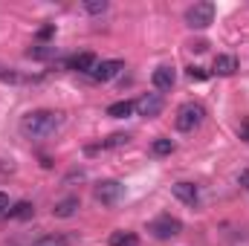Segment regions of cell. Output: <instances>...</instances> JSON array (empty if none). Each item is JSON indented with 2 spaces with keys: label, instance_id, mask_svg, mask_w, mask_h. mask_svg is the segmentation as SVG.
<instances>
[{
  "label": "cell",
  "instance_id": "d4e9b609",
  "mask_svg": "<svg viewBox=\"0 0 249 246\" xmlns=\"http://www.w3.org/2000/svg\"><path fill=\"white\" fill-rule=\"evenodd\" d=\"M241 139H247V142H249V122L241 124Z\"/></svg>",
  "mask_w": 249,
  "mask_h": 246
},
{
  "label": "cell",
  "instance_id": "603a6c76",
  "mask_svg": "<svg viewBox=\"0 0 249 246\" xmlns=\"http://www.w3.org/2000/svg\"><path fill=\"white\" fill-rule=\"evenodd\" d=\"M206 47H209V44H206V41H197V44H191V50H194V53H203V50H206Z\"/></svg>",
  "mask_w": 249,
  "mask_h": 246
},
{
  "label": "cell",
  "instance_id": "5bb4252c",
  "mask_svg": "<svg viewBox=\"0 0 249 246\" xmlns=\"http://www.w3.org/2000/svg\"><path fill=\"white\" fill-rule=\"evenodd\" d=\"M136 110V102H113L110 107H107V116H113V119H124V116H130Z\"/></svg>",
  "mask_w": 249,
  "mask_h": 246
},
{
  "label": "cell",
  "instance_id": "d6986e66",
  "mask_svg": "<svg viewBox=\"0 0 249 246\" xmlns=\"http://www.w3.org/2000/svg\"><path fill=\"white\" fill-rule=\"evenodd\" d=\"M188 78H191V81H206L209 72H206L203 67H188Z\"/></svg>",
  "mask_w": 249,
  "mask_h": 246
},
{
  "label": "cell",
  "instance_id": "44dd1931",
  "mask_svg": "<svg viewBox=\"0 0 249 246\" xmlns=\"http://www.w3.org/2000/svg\"><path fill=\"white\" fill-rule=\"evenodd\" d=\"M9 209H12V206H9V197L0 191V217H3V214H9Z\"/></svg>",
  "mask_w": 249,
  "mask_h": 246
},
{
  "label": "cell",
  "instance_id": "cb8c5ba5",
  "mask_svg": "<svg viewBox=\"0 0 249 246\" xmlns=\"http://www.w3.org/2000/svg\"><path fill=\"white\" fill-rule=\"evenodd\" d=\"M238 183L244 185V188H249V171H244V174H241V177H238Z\"/></svg>",
  "mask_w": 249,
  "mask_h": 246
},
{
  "label": "cell",
  "instance_id": "8fae6325",
  "mask_svg": "<svg viewBox=\"0 0 249 246\" xmlns=\"http://www.w3.org/2000/svg\"><path fill=\"white\" fill-rule=\"evenodd\" d=\"M78 209H81V200H78V197H64V200L55 203L53 214H55V217H72Z\"/></svg>",
  "mask_w": 249,
  "mask_h": 246
},
{
  "label": "cell",
  "instance_id": "5b68a950",
  "mask_svg": "<svg viewBox=\"0 0 249 246\" xmlns=\"http://www.w3.org/2000/svg\"><path fill=\"white\" fill-rule=\"evenodd\" d=\"M122 197H124V185L116 183V180H102L96 185V200L102 206H116Z\"/></svg>",
  "mask_w": 249,
  "mask_h": 246
},
{
  "label": "cell",
  "instance_id": "8992f818",
  "mask_svg": "<svg viewBox=\"0 0 249 246\" xmlns=\"http://www.w3.org/2000/svg\"><path fill=\"white\" fill-rule=\"evenodd\" d=\"M136 113L145 116V119L160 116V113H162V96H160V93H145V96H139V99H136Z\"/></svg>",
  "mask_w": 249,
  "mask_h": 246
},
{
  "label": "cell",
  "instance_id": "52a82bcc",
  "mask_svg": "<svg viewBox=\"0 0 249 246\" xmlns=\"http://www.w3.org/2000/svg\"><path fill=\"white\" fill-rule=\"evenodd\" d=\"M171 191H174V197H177L180 203H186V206H197V203H200V188L194 183H174Z\"/></svg>",
  "mask_w": 249,
  "mask_h": 246
},
{
  "label": "cell",
  "instance_id": "2e32d148",
  "mask_svg": "<svg viewBox=\"0 0 249 246\" xmlns=\"http://www.w3.org/2000/svg\"><path fill=\"white\" fill-rule=\"evenodd\" d=\"M151 151H154L157 157H168V154H174V142H171V139H165V136H160V139H154Z\"/></svg>",
  "mask_w": 249,
  "mask_h": 246
},
{
  "label": "cell",
  "instance_id": "7a4b0ae2",
  "mask_svg": "<svg viewBox=\"0 0 249 246\" xmlns=\"http://www.w3.org/2000/svg\"><path fill=\"white\" fill-rule=\"evenodd\" d=\"M206 119V107L200 105V102H186V105H180V110H177V130H183V133H191L194 127H200Z\"/></svg>",
  "mask_w": 249,
  "mask_h": 246
},
{
  "label": "cell",
  "instance_id": "30bf717a",
  "mask_svg": "<svg viewBox=\"0 0 249 246\" xmlns=\"http://www.w3.org/2000/svg\"><path fill=\"white\" fill-rule=\"evenodd\" d=\"M67 67L75 70V72H93V67H96V55H93V53H78V55L70 58Z\"/></svg>",
  "mask_w": 249,
  "mask_h": 246
},
{
  "label": "cell",
  "instance_id": "e0dca14e",
  "mask_svg": "<svg viewBox=\"0 0 249 246\" xmlns=\"http://www.w3.org/2000/svg\"><path fill=\"white\" fill-rule=\"evenodd\" d=\"M127 142H130L127 133H113V136H107V139L102 142V148H122V145H127Z\"/></svg>",
  "mask_w": 249,
  "mask_h": 246
},
{
  "label": "cell",
  "instance_id": "ffe728a7",
  "mask_svg": "<svg viewBox=\"0 0 249 246\" xmlns=\"http://www.w3.org/2000/svg\"><path fill=\"white\" fill-rule=\"evenodd\" d=\"M84 9H87L90 15H102V12L107 9V3H105V0H102V3H99V0H93V3H84Z\"/></svg>",
  "mask_w": 249,
  "mask_h": 246
},
{
  "label": "cell",
  "instance_id": "ac0fdd59",
  "mask_svg": "<svg viewBox=\"0 0 249 246\" xmlns=\"http://www.w3.org/2000/svg\"><path fill=\"white\" fill-rule=\"evenodd\" d=\"M53 53H55L53 47H47V44H38V47H32V50H29L26 55H29V58H50Z\"/></svg>",
  "mask_w": 249,
  "mask_h": 246
},
{
  "label": "cell",
  "instance_id": "7402d4cb",
  "mask_svg": "<svg viewBox=\"0 0 249 246\" xmlns=\"http://www.w3.org/2000/svg\"><path fill=\"white\" fill-rule=\"evenodd\" d=\"M53 32H55V26H44V29L38 32V38H41V41H47V38H53Z\"/></svg>",
  "mask_w": 249,
  "mask_h": 246
},
{
  "label": "cell",
  "instance_id": "277c9868",
  "mask_svg": "<svg viewBox=\"0 0 249 246\" xmlns=\"http://www.w3.org/2000/svg\"><path fill=\"white\" fill-rule=\"evenodd\" d=\"M148 232H151L157 241H171V238H177V235L183 232V223H180L177 217H171V214H162V217H157V220L148 226Z\"/></svg>",
  "mask_w": 249,
  "mask_h": 246
},
{
  "label": "cell",
  "instance_id": "4fadbf2b",
  "mask_svg": "<svg viewBox=\"0 0 249 246\" xmlns=\"http://www.w3.org/2000/svg\"><path fill=\"white\" fill-rule=\"evenodd\" d=\"M32 214H35V206L29 200H20V203H15L9 209V217H15V220H29Z\"/></svg>",
  "mask_w": 249,
  "mask_h": 246
},
{
  "label": "cell",
  "instance_id": "6da1fadb",
  "mask_svg": "<svg viewBox=\"0 0 249 246\" xmlns=\"http://www.w3.org/2000/svg\"><path fill=\"white\" fill-rule=\"evenodd\" d=\"M64 124V113H55V110H32L20 119V130L29 136V139H44L50 133H55Z\"/></svg>",
  "mask_w": 249,
  "mask_h": 246
},
{
  "label": "cell",
  "instance_id": "9a60e30c",
  "mask_svg": "<svg viewBox=\"0 0 249 246\" xmlns=\"http://www.w3.org/2000/svg\"><path fill=\"white\" fill-rule=\"evenodd\" d=\"M110 246H139V238L133 232H113L110 235Z\"/></svg>",
  "mask_w": 249,
  "mask_h": 246
},
{
  "label": "cell",
  "instance_id": "3957f363",
  "mask_svg": "<svg viewBox=\"0 0 249 246\" xmlns=\"http://www.w3.org/2000/svg\"><path fill=\"white\" fill-rule=\"evenodd\" d=\"M212 20H214V3H209V0L194 3L186 9V23L191 29H206Z\"/></svg>",
  "mask_w": 249,
  "mask_h": 246
},
{
  "label": "cell",
  "instance_id": "9c48e42d",
  "mask_svg": "<svg viewBox=\"0 0 249 246\" xmlns=\"http://www.w3.org/2000/svg\"><path fill=\"white\" fill-rule=\"evenodd\" d=\"M151 81H154L157 90H171L174 81H177V72H174V67H157L154 75H151Z\"/></svg>",
  "mask_w": 249,
  "mask_h": 246
},
{
  "label": "cell",
  "instance_id": "7c38bea8",
  "mask_svg": "<svg viewBox=\"0 0 249 246\" xmlns=\"http://www.w3.org/2000/svg\"><path fill=\"white\" fill-rule=\"evenodd\" d=\"M235 70H238L235 55H217L214 64H212V72H214V75H232Z\"/></svg>",
  "mask_w": 249,
  "mask_h": 246
},
{
  "label": "cell",
  "instance_id": "ba28073f",
  "mask_svg": "<svg viewBox=\"0 0 249 246\" xmlns=\"http://www.w3.org/2000/svg\"><path fill=\"white\" fill-rule=\"evenodd\" d=\"M119 70H124L122 61H96V67H93V78L96 81H110V78H116L119 75Z\"/></svg>",
  "mask_w": 249,
  "mask_h": 246
}]
</instances>
